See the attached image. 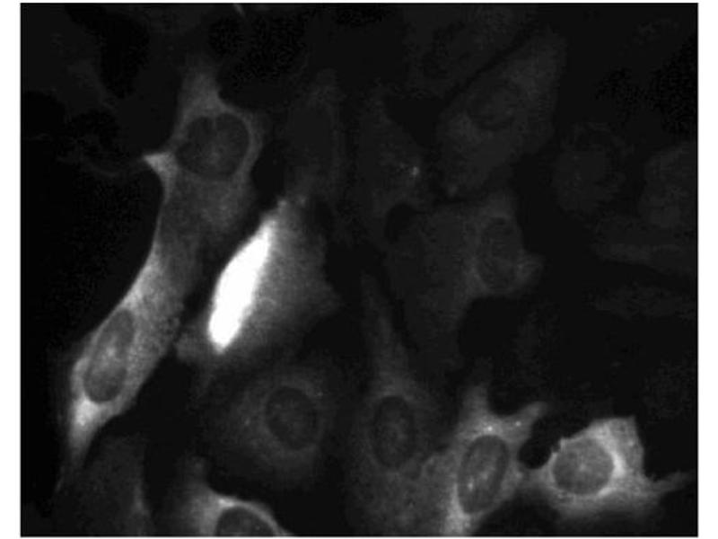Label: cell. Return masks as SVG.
Here are the masks:
<instances>
[{"instance_id": "obj_11", "label": "cell", "mask_w": 718, "mask_h": 539, "mask_svg": "<svg viewBox=\"0 0 718 539\" xmlns=\"http://www.w3.org/2000/svg\"><path fill=\"white\" fill-rule=\"evenodd\" d=\"M207 462L187 455L169 499V535L196 538H289L295 533L265 502L225 492L211 482Z\"/></svg>"}, {"instance_id": "obj_3", "label": "cell", "mask_w": 718, "mask_h": 539, "mask_svg": "<svg viewBox=\"0 0 718 539\" xmlns=\"http://www.w3.org/2000/svg\"><path fill=\"white\" fill-rule=\"evenodd\" d=\"M369 378L351 434V486L363 520L390 535L439 446L440 411L372 278L363 281Z\"/></svg>"}, {"instance_id": "obj_12", "label": "cell", "mask_w": 718, "mask_h": 539, "mask_svg": "<svg viewBox=\"0 0 718 539\" xmlns=\"http://www.w3.org/2000/svg\"><path fill=\"white\" fill-rule=\"evenodd\" d=\"M332 76L317 80L296 103L287 122L288 155L301 163L297 181L311 186L317 172L327 169L337 181L347 163L342 118V98Z\"/></svg>"}, {"instance_id": "obj_5", "label": "cell", "mask_w": 718, "mask_h": 539, "mask_svg": "<svg viewBox=\"0 0 718 539\" xmlns=\"http://www.w3.org/2000/svg\"><path fill=\"white\" fill-rule=\"evenodd\" d=\"M547 56L537 39L507 51L453 94L433 131L434 179L452 199L499 187L538 143L545 121Z\"/></svg>"}, {"instance_id": "obj_10", "label": "cell", "mask_w": 718, "mask_h": 539, "mask_svg": "<svg viewBox=\"0 0 718 539\" xmlns=\"http://www.w3.org/2000/svg\"><path fill=\"white\" fill-rule=\"evenodd\" d=\"M69 490L74 492L83 535L151 537L158 534L147 480L146 441L137 434L108 439L89 456Z\"/></svg>"}, {"instance_id": "obj_9", "label": "cell", "mask_w": 718, "mask_h": 539, "mask_svg": "<svg viewBox=\"0 0 718 539\" xmlns=\"http://www.w3.org/2000/svg\"><path fill=\"white\" fill-rule=\"evenodd\" d=\"M390 87L376 83L359 109L355 135V196L368 234L382 252L392 214L434 205L430 156L390 110Z\"/></svg>"}, {"instance_id": "obj_7", "label": "cell", "mask_w": 718, "mask_h": 539, "mask_svg": "<svg viewBox=\"0 0 718 539\" xmlns=\"http://www.w3.org/2000/svg\"><path fill=\"white\" fill-rule=\"evenodd\" d=\"M336 407L331 385L320 372L283 367L252 380L234 396L223 429L260 468L282 478H304L323 458Z\"/></svg>"}, {"instance_id": "obj_4", "label": "cell", "mask_w": 718, "mask_h": 539, "mask_svg": "<svg viewBox=\"0 0 718 539\" xmlns=\"http://www.w3.org/2000/svg\"><path fill=\"white\" fill-rule=\"evenodd\" d=\"M547 405L494 406L485 382L464 393L448 435L426 464L398 518V536L467 537L521 492V451Z\"/></svg>"}, {"instance_id": "obj_2", "label": "cell", "mask_w": 718, "mask_h": 539, "mask_svg": "<svg viewBox=\"0 0 718 539\" xmlns=\"http://www.w3.org/2000/svg\"><path fill=\"white\" fill-rule=\"evenodd\" d=\"M309 190L293 184L225 260L197 316L174 346L193 372L194 399L258 358L323 296V255L306 220Z\"/></svg>"}, {"instance_id": "obj_6", "label": "cell", "mask_w": 718, "mask_h": 539, "mask_svg": "<svg viewBox=\"0 0 718 539\" xmlns=\"http://www.w3.org/2000/svg\"><path fill=\"white\" fill-rule=\"evenodd\" d=\"M682 481L679 473L663 478L646 473L634 417H606L561 437L540 465L526 467L521 491L565 519L582 520L647 513Z\"/></svg>"}, {"instance_id": "obj_8", "label": "cell", "mask_w": 718, "mask_h": 539, "mask_svg": "<svg viewBox=\"0 0 718 539\" xmlns=\"http://www.w3.org/2000/svg\"><path fill=\"white\" fill-rule=\"evenodd\" d=\"M529 11L500 2L401 4L403 91L419 99L456 93L508 51Z\"/></svg>"}, {"instance_id": "obj_1", "label": "cell", "mask_w": 718, "mask_h": 539, "mask_svg": "<svg viewBox=\"0 0 718 539\" xmlns=\"http://www.w3.org/2000/svg\"><path fill=\"white\" fill-rule=\"evenodd\" d=\"M382 254L410 340L428 361L450 366L473 307L515 296L538 270L503 185L415 213Z\"/></svg>"}]
</instances>
